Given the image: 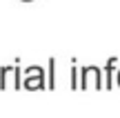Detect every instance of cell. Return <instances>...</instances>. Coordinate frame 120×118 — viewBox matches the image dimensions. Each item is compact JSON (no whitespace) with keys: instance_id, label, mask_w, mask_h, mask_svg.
<instances>
[{"instance_id":"6da1fadb","label":"cell","mask_w":120,"mask_h":118,"mask_svg":"<svg viewBox=\"0 0 120 118\" xmlns=\"http://www.w3.org/2000/svg\"><path fill=\"white\" fill-rule=\"evenodd\" d=\"M91 78H94V87L96 89H102V74H100V67H96V65L82 67V76H80V83H78V89H87Z\"/></svg>"},{"instance_id":"7a4b0ae2","label":"cell","mask_w":120,"mask_h":118,"mask_svg":"<svg viewBox=\"0 0 120 118\" xmlns=\"http://www.w3.org/2000/svg\"><path fill=\"white\" fill-rule=\"evenodd\" d=\"M22 87H25V89H45V87H47V83H45V71L27 76V80L22 83Z\"/></svg>"},{"instance_id":"3957f363","label":"cell","mask_w":120,"mask_h":118,"mask_svg":"<svg viewBox=\"0 0 120 118\" xmlns=\"http://www.w3.org/2000/svg\"><path fill=\"white\" fill-rule=\"evenodd\" d=\"M113 65H116V58H109L107 60V65H105V80H102V87H107V89H111V71H113Z\"/></svg>"},{"instance_id":"277c9868","label":"cell","mask_w":120,"mask_h":118,"mask_svg":"<svg viewBox=\"0 0 120 118\" xmlns=\"http://www.w3.org/2000/svg\"><path fill=\"white\" fill-rule=\"evenodd\" d=\"M47 87L53 89L56 87V58H49V76H47Z\"/></svg>"},{"instance_id":"5b68a950","label":"cell","mask_w":120,"mask_h":118,"mask_svg":"<svg viewBox=\"0 0 120 118\" xmlns=\"http://www.w3.org/2000/svg\"><path fill=\"white\" fill-rule=\"evenodd\" d=\"M76 87H78V71H76V65L71 67V89L76 91Z\"/></svg>"},{"instance_id":"8992f818","label":"cell","mask_w":120,"mask_h":118,"mask_svg":"<svg viewBox=\"0 0 120 118\" xmlns=\"http://www.w3.org/2000/svg\"><path fill=\"white\" fill-rule=\"evenodd\" d=\"M118 85H120V71H118Z\"/></svg>"},{"instance_id":"52a82bcc","label":"cell","mask_w":120,"mask_h":118,"mask_svg":"<svg viewBox=\"0 0 120 118\" xmlns=\"http://www.w3.org/2000/svg\"><path fill=\"white\" fill-rule=\"evenodd\" d=\"M25 2H29V0H25Z\"/></svg>"}]
</instances>
